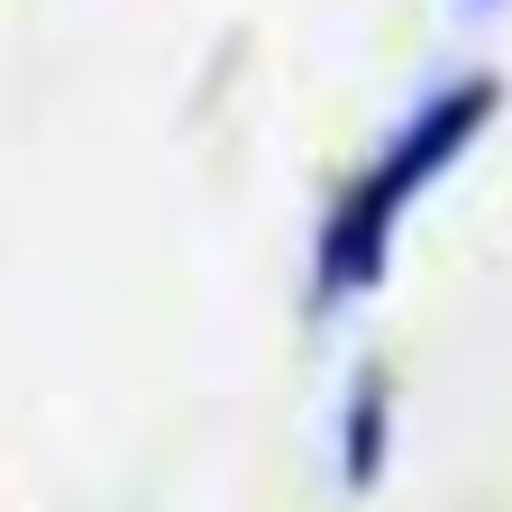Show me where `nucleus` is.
I'll return each instance as SVG.
<instances>
[{
  "instance_id": "1",
  "label": "nucleus",
  "mask_w": 512,
  "mask_h": 512,
  "mask_svg": "<svg viewBox=\"0 0 512 512\" xmlns=\"http://www.w3.org/2000/svg\"><path fill=\"white\" fill-rule=\"evenodd\" d=\"M494 119H503V74H494V64H467V74H439V83L339 174V192L320 202V229H311V266H302V311H311V330H330V320H348L357 302L384 293L412 211L485 147Z\"/></svg>"
},
{
  "instance_id": "2",
  "label": "nucleus",
  "mask_w": 512,
  "mask_h": 512,
  "mask_svg": "<svg viewBox=\"0 0 512 512\" xmlns=\"http://www.w3.org/2000/svg\"><path fill=\"white\" fill-rule=\"evenodd\" d=\"M394 439H403V384H394L384 357H366L339 384V412H330V467H339L348 503H366L384 476H394Z\"/></svg>"
},
{
  "instance_id": "3",
  "label": "nucleus",
  "mask_w": 512,
  "mask_h": 512,
  "mask_svg": "<svg viewBox=\"0 0 512 512\" xmlns=\"http://www.w3.org/2000/svg\"><path fill=\"white\" fill-rule=\"evenodd\" d=\"M467 10H503V0H467Z\"/></svg>"
}]
</instances>
